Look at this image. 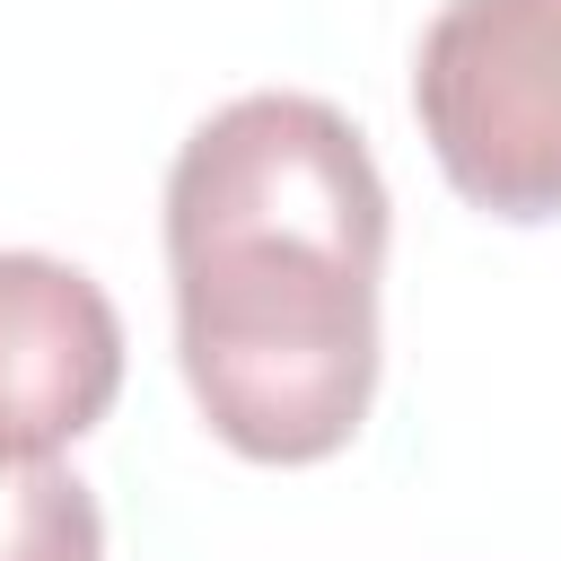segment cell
Segmentation results:
<instances>
[{
	"mask_svg": "<svg viewBox=\"0 0 561 561\" xmlns=\"http://www.w3.org/2000/svg\"><path fill=\"white\" fill-rule=\"evenodd\" d=\"M175 359L219 447L324 465L377 394L386 175L359 123L298 88L219 105L167 167Z\"/></svg>",
	"mask_w": 561,
	"mask_h": 561,
	"instance_id": "6da1fadb",
	"label": "cell"
},
{
	"mask_svg": "<svg viewBox=\"0 0 561 561\" xmlns=\"http://www.w3.org/2000/svg\"><path fill=\"white\" fill-rule=\"evenodd\" d=\"M438 175L491 219H561V0H447L412 61Z\"/></svg>",
	"mask_w": 561,
	"mask_h": 561,
	"instance_id": "7a4b0ae2",
	"label": "cell"
},
{
	"mask_svg": "<svg viewBox=\"0 0 561 561\" xmlns=\"http://www.w3.org/2000/svg\"><path fill=\"white\" fill-rule=\"evenodd\" d=\"M123 394V316L61 254H0V456L88 438Z\"/></svg>",
	"mask_w": 561,
	"mask_h": 561,
	"instance_id": "3957f363",
	"label": "cell"
},
{
	"mask_svg": "<svg viewBox=\"0 0 561 561\" xmlns=\"http://www.w3.org/2000/svg\"><path fill=\"white\" fill-rule=\"evenodd\" d=\"M0 561H105V517L53 456H0Z\"/></svg>",
	"mask_w": 561,
	"mask_h": 561,
	"instance_id": "277c9868",
	"label": "cell"
}]
</instances>
